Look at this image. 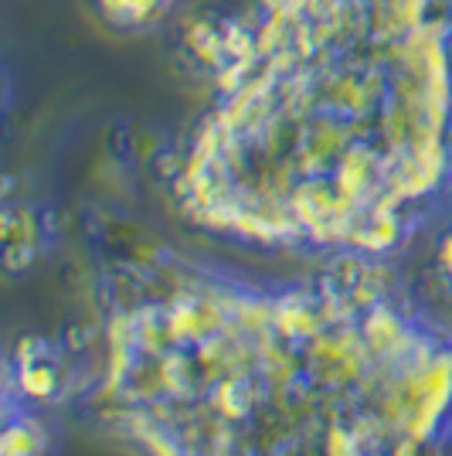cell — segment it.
I'll return each instance as SVG.
<instances>
[{"mask_svg":"<svg viewBox=\"0 0 452 456\" xmlns=\"http://www.w3.org/2000/svg\"><path fill=\"white\" fill-rule=\"evenodd\" d=\"M190 55L214 86L174 171L190 222L388 259L452 211V0H259Z\"/></svg>","mask_w":452,"mask_h":456,"instance_id":"2","label":"cell"},{"mask_svg":"<svg viewBox=\"0 0 452 456\" xmlns=\"http://www.w3.org/2000/svg\"><path fill=\"white\" fill-rule=\"evenodd\" d=\"M99 419L147 456H452V327L388 259L252 280L174 248L99 273Z\"/></svg>","mask_w":452,"mask_h":456,"instance_id":"1","label":"cell"},{"mask_svg":"<svg viewBox=\"0 0 452 456\" xmlns=\"http://www.w3.org/2000/svg\"><path fill=\"white\" fill-rule=\"evenodd\" d=\"M58 433L44 409L4 399V456H52Z\"/></svg>","mask_w":452,"mask_h":456,"instance_id":"4","label":"cell"},{"mask_svg":"<svg viewBox=\"0 0 452 456\" xmlns=\"http://www.w3.org/2000/svg\"><path fill=\"white\" fill-rule=\"evenodd\" d=\"M106 28L119 35H147L157 31L184 0H89Z\"/></svg>","mask_w":452,"mask_h":456,"instance_id":"5","label":"cell"},{"mask_svg":"<svg viewBox=\"0 0 452 456\" xmlns=\"http://www.w3.org/2000/svg\"><path fill=\"white\" fill-rule=\"evenodd\" d=\"M72 395H78V368L58 341L28 334L7 351L4 399L48 409Z\"/></svg>","mask_w":452,"mask_h":456,"instance_id":"3","label":"cell"},{"mask_svg":"<svg viewBox=\"0 0 452 456\" xmlns=\"http://www.w3.org/2000/svg\"><path fill=\"white\" fill-rule=\"evenodd\" d=\"M432 266L439 283L446 289V297L452 300V211L439 222V239H435V256Z\"/></svg>","mask_w":452,"mask_h":456,"instance_id":"6","label":"cell"}]
</instances>
